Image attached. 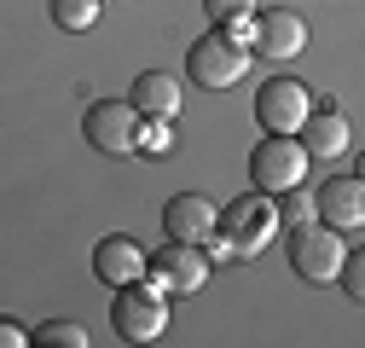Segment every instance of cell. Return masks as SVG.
I'll list each match as a JSON object with an SVG mask.
<instances>
[{"instance_id":"7c38bea8","label":"cell","mask_w":365,"mask_h":348,"mask_svg":"<svg viewBox=\"0 0 365 348\" xmlns=\"http://www.w3.org/2000/svg\"><path fill=\"white\" fill-rule=\"evenodd\" d=\"M319 221H331L336 232H359L365 227V180L359 174H331L319 186Z\"/></svg>"},{"instance_id":"8992f818","label":"cell","mask_w":365,"mask_h":348,"mask_svg":"<svg viewBox=\"0 0 365 348\" xmlns=\"http://www.w3.org/2000/svg\"><path fill=\"white\" fill-rule=\"evenodd\" d=\"M279 227H284V209L272 203V192H250V198H232V203L220 209V232H232V244H238L244 261L261 255Z\"/></svg>"},{"instance_id":"5bb4252c","label":"cell","mask_w":365,"mask_h":348,"mask_svg":"<svg viewBox=\"0 0 365 348\" xmlns=\"http://www.w3.org/2000/svg\"><path fill=\"white\" fill-rule=\"evenodd\" d=\"M302 145H307L313 157H348V151H354V140H348V116L331 111V99H325V111H313V116H307Z\"/></svg>"},{"instance_id":"7a4b0ae2","label":"cell","mask_w":365,"mask_h":348,"mask_svg":"<svg viewBox=\"0 0 365 348\" xmlns=\"http://www.w3.org/2000/svg\"><path fill=\"white\" fill-rule=\"evenodd\" d=\"M307 163H313V151L302 145V134H261V145L250 151V180H255V192L284 198L307 180Z\"/></svg>"},{"instance_id":"d6986e66","label":"cell","mask_w":365,"mask_h":348,"mask_svg":"<svg viewBox=\"0 0 365 348\" xmlns=\"http://www.w3.org/2000/svg\"><path fill=\"white\" fill-rule=\"evenodd\" d=\"M342 290L354 296V302H365V238L348 250V267H342Z\"/></svg>"},{"instance_id":"4fadbf2b","label":"cell","mask_w":365,"mask_h":348,"mask_svg":"<svg viewBox=\"0 0 365 348\" xmlns=\"http://www.w3.org/2000/svg\"><path fill=\"white\" fill-rule=\"evenodd\" d=\"M128 99L140 105V116H180V105H186V93H180V81L168 76V70H145L140 81L128 87Z\"/></svg>"},{"instance_id":"8fae6325","label":"cell","mask_w":365,"mask_h":348,"mask_svg":"<svg viewBox=\"0 0 365 348\" xmlns=\"http://www.w3.org/2000/svg\"><path fill=\"white\" fill-rule=\"evenodd\" d=\"M255 53L272 58V64L302 58V53H307V24H302V12H279V6L255 12Z\"/></svg>"},{"instance_id":"ba28073f","label":"cell","mask_w":365,"mask_h":348,"mask_svg":"<svg viewBox=\"0 0 365 348\" xmlns=\"http://www.w3.org/2000/svg\"><path fill=\"white\" fill-rule=\"evenodd\" d=\"M163 232L174 244H209L220 232V203L209 192H180L163 203Z\"/></svg>"},{"instance_id":"52a82bcc","label":"cell","mask_w":365,"mask_h":348,"mask_svg":"<svg viewBox=\"0 0 365 348\" xmlns=\"http://www.w3.org/2000/svg\"><path fill=\"white\" fill-rule=\"evenodd\" d=\"M313 116V93L296 81V76H272L261 93H255V122L261 134H302Z\"/></svg>"},{"instance_id":"5b68a950","label":"cell","mask_w":365,"mask_h":348,"mask_svg":"<svg viewBox=\"0 0 365 348\" xmlns=\"http://www.w3.org/2000/svg\"><path fill=\"white\" fill-rule=\"evenodd\" d=\"M81 134H87V145L105 151V157H128V151H140L145 116H140V105H133V99H99V105H87Z\"/></svg>"},{"instance_id":"30bf717a","label":"cell","mask_w":365,"mask_h":348,"mask_svg":"<svg viewBox=\"0 0 365 348\" xmlns=\"http://www.w3.org/2000/svg\"><path fill=\"white\" fill-rule=\"evenodd\" d=\"M93 273H99L110 290H122V285H140V279L151 273V261H145V250H140L133 232H110V238L93 244Z\"/></svg>"},{"instance_id":"3957f363","label":"cell","mask_w":365,"mask_h":348,"mask_svg":"<svg viewBox=\"0 0 365 348\" xmlns=\"http://www.w3.org/2000/svg\"><path fill=\"white\" fill-rule=\"evenodd\" d=\"M348 250H354V244H342V232H336L331 221L290 227V267H296V279H307V285H342Z\"/></svg>"},{"instance_id":"2e32d148","label":"cell","mask_w":365,"mask_h":348,"mask_svg":"<svg viewBox=\"0 0 365 348\" xmlns=\"http://www.w3.org/2000/svg\"><path fill=\"white\" fill-rule=\"evenodd\" d=\"M35 342H53V348H87V325H81V319H47V325H35Z\"/></svg>"},{"instance_id":"277c9868","label":"cell","mask_w":365,"mask_h":348,"mask_svg":"<svg viewBox=\"0 0 365 348\" xmlns=\"http://www.w3.org/2000/svg\"><path fill=\"white\" fill-rule=\"evenodd\" d=\"M110 325H116V337L122 342H157L163 331H168V290L151 279H140V285H122L116 290V302H110Z\"/></svg>"},{"instance_id":"603a6c76","label":"cell","mask_w":365,"mask_h":348,"mask_svg":"<svg viewBox=\"0 0 365 348\" xmlns=\"http://www.w3.org/2000/svg\"><path fill=\"white\" fill-rule=\"evenodd\" d=\"M359 180H365V151H359Z\"/></svg>"},{"instance_id":"9a60e30c","label":"cell","mask_w":365,"mask_h":348,"mask_svg":"<svg viewBox=\"0 0 365 348\" xmlns=\"http://www.w3.org/2000/svg\"><path fill=\"white\" fill-rule=\"evenodd\" d=\"M99 0H53V24L58 29H70V35H87V29H93L99 24Z\"/></svg>"},{"instance_id":"ffe728a7","label":"cell","mask_w":365,"mask_h":348,"mask_svg":"<svg viewBox=\"0 0 365 348\" xmlns=\"http://www.w3.org/2000/svg\"><path fill=\"white\" fill-rule=\"evenodd\" d=\"M284 198H290V203H284V221H290V227H307V221H313V209H319V192L307 198V192L296 186V192H284Z\"/></svg>"},{"instance_id":"9c48e42d","label":"cell","mask_w":365,"mask_h":348,"mask_svg":"<svg viewBox=\"0 0 365 348\" xmlns=\"http://www.w3.org/2000/svg\"><path fill=\"white\" fill-rule=\"evenodd\" d=\"M209 261L215 255H203V244H174L168 238V250L151 261V279L163 290H174V296H197L209 285Z\"/></svg>"},{"instance_id":"44dd1931","label":"cell","mask_w":365,"mask_h":348,"mask_svg":"<svg viewBox=\"0 0 365 348\" xmlns=\"http://www.w3.org/2000/svg\"><path fill=\"white\" fill-rule=\"evenodd\" d=\"M209 255H215V261H244L238 244H232V232H215V238H209Z\"/></svg>"},{"instance_id":"e0dca14e","label":"cell","mask_w":365,"mask_h":348,"mask_svg":"<svg viewBox=\"0 0 365 348\" xmlns=\"http://www.w3.org/2000/svg\"><path fill=\"white\" fill-rule=\"evenodd\" d=\"M140 151H145V157H168V151H174V134H168V116H145V134H140Z\"/></svg>"},{"instance_id":"6da1fadb","label":"cell","mask_w":365,"mask_h":348,"mask_svg":"<svg viewBox=\"0 0 365 348\" xmlns=\"http://www.w3.org/2000/svg\"><path fill=\"white\" fill-rule=\"evenodd\" d=\"M255 53V18L244 24H215L203 41H192V53H186V70L197 87H209V93H220V87H238L250 76V58Z\"/></svg>"},{"instance_id":"ac0fdd59","label":"cell","mask_w":365,"mask_h":348,"mask_svg":"<svg viewBox=\"0 0 365 348\" xmlns=\"http://www.w3.org/2000/svg\"><path fill=\"white\" fill-rule=\"evenodd\" d=\"M203 12H209L215 24H244V18H255L261 6H255V0H203Z\"/></svg>"},{"instance_id":"7402d4cb","label":"cell","mask_w":365,"mask_h":348,"mask_svg":"<svg viewBox=\"0 0 365 348\" xmlns=\"http://www.w3.org/2000/svg\"><path fill=\"white\" fill-rule=\"evenodd\" d=\"M0 342H6V348H24V342H29V331H24L18 319H0Z\"/></svg>"}]
</instances>
